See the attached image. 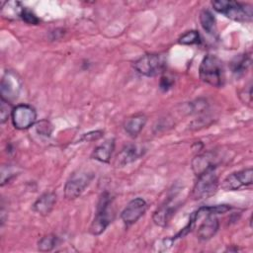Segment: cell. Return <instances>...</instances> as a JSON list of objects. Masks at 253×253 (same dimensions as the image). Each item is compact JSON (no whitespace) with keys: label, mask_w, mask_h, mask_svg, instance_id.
Wrapping results in <instances>:
<instances>
[{"label":"cell","mask_w":253,"mask_h":253,"mask_svg":"<svg viewBox=\"0 0 253 253\" xmlns=\"http://www.w3.org/2000/svg\"><path fill=\"white\" fill-rule=\"evenodd\" d=\"M199 75L203 82L212 87H221L225 81L222 61L216 55L207 54L200 64Z\"/></svg>","instance_id":"obj_1"},{"label":"cell","mask_w":253,"mask_h":253,"mask_svg":"<svg viewBox=\"0 0 253 253\" xmlns=\"http://www.w3.org/2000/svg\"><path fill=\"white\" fill-rule=\"evenodd\" d=\"M115 217V209L113 206V198L108 192H104L98 202L94 219L89 227L90 233L100 235L105 231Z\"/></svg>","instance_id":"obj_2"},{"label":"cell","mask_w":253,"mask_h":253,"mask_svg":"<svg viewBox=\"0 0 253 253\" xmlns=\"http://www.w3.org/2000/svg\"><path fill=\"white\" fill-rule=\"evenodd\" d=\"M211 5L216 12L223 14L225 17L236 22H249L253 17V9L249 4L236 1L217 0L212 1Z\"/></svg>","instance_id":"obj_3"},{"label":"cell","mask_w":253,"mask_h":253,"mask_svg":"<svg viewBox=\"0 0 253 253\" xmlns=\"http://www.w3.org/2000/svg\"><path fill=\"white\" fill-rule=\"evenodd\" d=\"M218 187V176L215 167H212L198 176L193 188L192 197L195 200H204L215 194Z\"/></svg>","instance_id":"obj_4"},{"label":"cell","mask_w":253,"mask_h":253,"mask_svg":"<svg viewBox=\"0 0 253 253\" xmlns=\"http://www.w3.org/2000/svg\"><path fill=\"white\" fill-rule=\"evenodd\" d=\"M95 175L88 170H79L74 172L66 181L64 186V197L67 200L78 198L89 186Z\"/></svg>","instance_id":"obj_5"},{"label":"cell","mask_w":253,"mask_h":253,"mask_svg":"<svg viewBox=\"0 0 253 253\" xmlns=\"http://www.w3.org/2000/svg\"><path fill=\"white\" fill-rule=\"evenodd\" d=\"M133 67L139 74L151 77L162 72L164 69V60L157 53H148L135 60Z\"/></svg>","instance_id":"obj_6"},{"label":"cell","mask_w":253,"mask_h":253,"mask_svg":"<svg viewBox=\"0 0 253 253\" xmlns=\"http://www.w3.org/2000/svg\"><path fill=\"white\" fill-rule=\"evenodd\" d=\"M11 120L17 129H28L36 123L37 113L32 106L20 104L13 108Z\"/></svg>","instance_id":"obj_7"},{"label":"cell","mask_w":253,"mask_h":253,"mask_svg":"<svg viewBox=\"0 0 253 253\" xmlns=\"http://www.w3.org/2000/svg\"><path fill=\"white\" fill-rule=\"evenodd\" d=\"M22 87L21 79L17 73L11 70H7L1 80L0 94L1 99L11 103L16 100L20 94Z\"/></svg>","instance_id":"obj_8"},{"label":"cell","mask_w":253,"mask_h":253,"mask_svg":"<svg viewBox=\"0 0 253 253\" xmlns=\"http://www.w3.org/2000/svg\"><path fill=\"white\" fill-rule=\"evenodd\" d=\"M253 170L251 167L229 174L221 183V188L224 191H237L243 187L252 185Z\"/></svg>","instance_id":"obj_9"},{"label":"cell","mask_w":253,"mask_h":253,"mask_svg":"<svg viewBox=\"0 0 253 253\" xmlns=\"http://www.w3.org/2000/svg\"><path fill=\"white\" fill-rule=\"evenodd\" d=\"M147 203L142 198L131 200L121 213V217L126 225L129 226L135 223L146 211Z\"/></svg>","instance_id":"obj_10"},{"label":"cell","mask_w":253,"mask_h":253,"mask_svg":"<svg viewBox=\"0 0 253 253\" xmlns=\"http://www.w3.org/2000/svg\"><path fill=\"white\" fill-rule=\"evenodd\" d=\"M143 152L144 150L141 147H138L137 145H126L118 153L116 158V165L122 167L128 163H131L137 160L140 156H142Z\"/></svg>","instance_id":"obj_11"},{"label":"cell","mask_w":253,"mask_h":253,"mask_svg":"<svg viewBox=\"0 0 253 253\" xmlns=\"http://www.w3.org/2000/svg\"><path fill=\"white\" fill-rule=\"evenodd\" d=\"M55 202H56V195L53 192H46L42 194L41 197H39V199L34 203L33 210L37 213L42 216H46L52 211L55 205Z\"/></svg>","instance_id":"obj_12"},{"label":"cell","mask_w":253,"mask_h":253,"mask_svg":"<svg viewBox=\"0 0 253 253\" xmlns=\"http://www.w3.org/2000/svg\"><path fill=\"white\" fill-rule=\"evenodd\" d=\"M215 167L214 155L211 152H207L204 154L197 155L192 161V169L196 176L204 173L205 171Z\"/></svg>","instance_id":"obj_13"},{"label":"cell","mask_w":253,"mask_h":253,"mask_svg":"<svg viewBox=\"0 0 253 253\" xmlns=\"http://www.w3.org/2000/svg\"><path fill=\"white\" fill-rule=\"evenodd\" d=\"M146 117L143 114H136L127 118L124 124V128L126 132L130 137H135L146 124Z\"/></svg>","instance_id":"obj_14"},{"label":"cell","mask_w":253,"mask_h":253,"mask_svg":"<svg viewBox=\"0 0 253 253\" xmlns=\"http://www.w3.org/2000/svg\"><path fill=\"white\" fill-rule=\"evenodd\" d=\"M175 208L176 206L171 201H168L159 207L153 213L154 223L159 226H166L175 212Z\"/></svg>","instance_id":"obj_15"},{"label":"cell","mask_w":253,"mask_h":253,"mask_svg":"<svg viewBox=\"0 0 253 253\" xmlns=\"http://www.w3.org/2000/svg\"><path fill=\"white\" fill-rule=\"evenodd\" d=\"M114 147H115V140L113 138L108 139L93 150L91 157L100 162L107 163L110 161Z\"/></svg>","instance_id":"obj_16"},{"label":"cell","mask_w":253,"mask_h":253,"mask_svg":"<svg viewBox=\"0 0 253 253\" xmlns=\"http://www.w3.org/2000/svg\"><path fill=\"white\" fill-rule=\"evenodd\" d=\"M2 16L9 19H21V14L24 10V6L18 1H8L2 3Z\"/></svg>","instance_id":"obj_17"},{"label":"cell","mask_w":253,"mask_h":253,"mask_svg":"<svg viewBox=\"0 0 253 253\" xmlns=\"http://www.w3.org/2000/svg\"><path fill=\"white\" fill-rule=\"evenodd\" d=\"M250 64H251V56L248 53H245V54L236 55L234 59L231 61L230 66H231L232 72L237 76H240L247 72Z\"/></svg>","instance_id":"obj_18"},{"label":"cell","mask_w":253,"mask_h":253,"mask_svg":"<svg viewBox=\"0 0 253 253\" xmlns=\"http://www.w3.org/2000/svg\"><path fill=\"white\" fill-rule=\"evenodd\" d=\"M200 23L202 28L211 36H215L217 34L216 21L213 15L209 10H203L200 14Z\"/></svg>","instance_id":"obj_19"},{"label":"cell","mask_w":253,"mask_h":253,"mask_svg":"<svg viewBox=\"0 0 253 253\" xmlns=\"http://www.w3.org/2000/svg\"><path fill=\"white\" fill-rule=\"evenodd\" d=\"M57 236L54 234H47L40 239L38 242V249L42 252L51 251L57 244Z\"/></svg>","instance_id":"obj_20"},{"label":"cell","mask_w":253,"mask_h":253,"mask_svg":"<svg viewBox=\"0 0 253 253\" xmlns=\"http://www.w3.org/2000/svg\"><path fill=\"white\" fill-rule=\"evenodd\" d=\"M178 42L180 44H184V45H190V44L199 43L200 42V35L195 30L188 31V32H186L184 35H182L179 38Z\"/></svg>","instance_id":"obj_21"},{"label":"cell","mask_w":253,"mask_h":253,"mask_svg":"<svg viewBox=\"0 0 253 253\" xmlns=\"http://www.w3.org/2000/svg\"><path fill=\"white\" fill-rule=\"evenodd\" d=\"M13 108L11 107V103L1 99L0 103V122L1 124H4L8 118L12 115Z\"/></svg>","instance_id":"obj_22"},{"label":"cell","mask_w":253,"mask_h":253,"mask_svg":"<svg viewBox=\"0 0 253 253\" xmlns=\"http://www.w3.org/2000/svg\"><path fill=\"white\" fill-rule=\"evenodd\" d=\"M36 129L39 134L44 135V136H49L52 131V126L47 121H41L40 123L37 124Z\"/></svg>","instance_id":"obj_23"},{"label":"cell","mask_w":253,"mask_h":253,"mask_svg":"<svg viewBox=\"0 0 253 253\" xmlns=\"http://www.w3.org/2000/svg\"><path fill=\"white\" fill-rule=\"evenodd\" d=\"M21 19L30 25H38L40 23L39 18L31 10L27 8H24L21 14Z\"/></svg>","instance_id":"obj_24"},{"label":"cell","mask_w":253,"mask_h":253,"mask_svg":"<svg viewBox=\"0 0 253 253\" xmlns=\"http://www.w3.org/2000/svg\"><path fill=\"white\" fill-rule=\"evenodd\" d=\"M104 131L103 130H93V131H89L87 133H84L81 137L80 140L82 141H94V140H98L103 136Z\"/></svg>","instance_id":"obj_25"},{"label":"cell","mask_w":253,"mask_h":253,"mask_svg":"<svg viewBox=\"0 0 253 253\" xmlns=\"http://www.w3.org/2000/svg\"><path fill=\"white\" fill-rule=\"evenodd\" d=\"M174 81L172 80V78H169L168 76H163L160 80V89L162 91H168L172 85H173Z\"/></svg>","instance_id":"obj_26"}]
</instances>
